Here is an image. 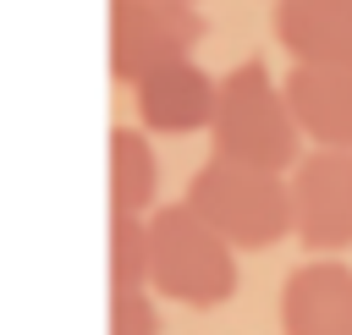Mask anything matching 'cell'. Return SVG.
<instances>
[{"instance_id": "1", "label": "cell", "mask_w": 352, "mask_h": 335, "mask_svg": "<svg viewBox=\"0 0 352 335\" xmlns=\"http://www.w3.org/2000/svg\"><path fill=\"white\" fill-rule=\"evenodd\" d=\"M236 247L182 198L148 209V286L182 308H220L236 291Z\"/></svg>"}, {"instance_id": "2", "label": "cell", "mask_w": 352, "mask_h": 335, "mask_svg": "<svg viewBox=\"0 0 352 335\" xmlns=\"http://www.w3.org/2000/svg\"><path fill=\"white\" fill-rule=\"evenodd\" d=\"M209 137H214V154H231L264 170H292L302 159V126L286 104V88L270 82L258 60H242L220 77Z\"/></svg>"}, {"instance_id": "3", "label": "cell", "mask_w": 352, "mask_h": 335, "mask_svg": "<svg viewBox=\"0 0 352 335\" xmlns=\"http://www.w3.org/2000/svg\"><path fill=\"white\" fill-rule=\"evenodd\" d=\"M187 203L231 247H275L292 231V176L231 159V154H214L192 170Z\"/></svg>"}, {"instance_id": "11", "label": "cell", "mask_w": 352, "mask_h": 335, "mask_svg": "<svg viewBox=\"0 0 352 335\" xmlns=\"http://www.w3.org/2000/svg\"><path fill=\"white\" fill-rule=\"evenodd\" d=\"M148 286V214L110 209V291Z\"/></svg>"}, {"instance_id": "12", "label": "cell", "mask_w": 352, "mask_h": 335, "mask_svg": "<svg viewBox=\"0 0 352 335\" xmlns=\"http://www.w3.org/2000/svg\"><path fill=\"white\" fill-rule=\"evenodd\" d=\"M148 291L154 286L110 291V335H160V313H154Z\"/></svg>"}, {"instance_id": "10", "label": "cell", "mask_w": 352, "mask_h": 335, "mask_svg": "<svg viewBox=\"0 0 352 335\" xmlns=\"http://www.w3.org/2000/svg\"><path fill=\"white\" fill-rule=\"evenodd\" d=\"M154 187H160V170H154L148 137L132 132V126H116L110 132V209L148 214L154 209Z\"/></svg>"}, {"instance_id": "6", "label": "cell", "mask_w": 352, "mask_h": 335, "mask_svg": "<svg viewBox=\"0 0 352 335\" xmlns=\"http://www.w3.org/2000/svg\"><path fill=\"white\" fill-rule=\"evenodd\" d=\"M280 330L286 335H352V264L308 258L280 286Z\"/></svg>"}, {"instance_id": "7", "label": "cell", "mask_w": 352, "mask_h": 335, "mask_svg": "<svg viewBox=\"0 0 352 335\" xmlns=\"http://www.w3.org/2000/svg\"><path fill=\"white\" fill-rule=\"evenodd\" d=\"M132 88H138V115H143L148 132H170V137H182V132H209L220 82H209L204 66H192V60H165V66H154L148 77H138Z\"/></svg>"}, {"instance_id": "8", "label": "cell", "mask_w": 352, "mask_h": 335, "mask_svg": "<svg viewBox=\"0 0 352 335\" xmlns=\"http://www.w3.org/2000/svg\"><path fill=\"white\" fill-rule=\"evenodd\" d=\"M286 104L314 148H352V66H308L286 71Z\"/></svg>"}, {"instance_id": "9", "label": "cell", "mask_w": 352, "mask_h": 335, "mask_svg": "<svg viewBox=\"0 0 352 335\" xmlns=\"http://www.w3.org/2000/svg\"><path fill=\"white\" fill-rule=\"evenodd\" d=\"M280 49L308 66H352V0H275Z\"/></svg>"}, {"instance_id": "4", "label": "cell", "mask_w": 352, "mask_h": 335, "mask_svg": "<svg viewBox=\"0 0 352 335\" xmlns=\"http://www.w3.org/2000/svg\"><path fill=\"white\" fill-rule=\"evenodd\" d=\"M204 27L198 0H110V77L138 82L165 60H187Z\"/></svg>"}, {"instance_id": "5", "label": "cell", "mask_w": 352, "mask_h": 335, "mask_svg": "<svg viewBox=\"0 0 352 335\" xmlns=\"http://www.w3.org/2000/svg\"><path fill=\"white\" fill-rule=\"evenodd\" d=\"M292 231L314 253L352 247V148H314L292 170Z\"/></svg>"}]
</instances>
